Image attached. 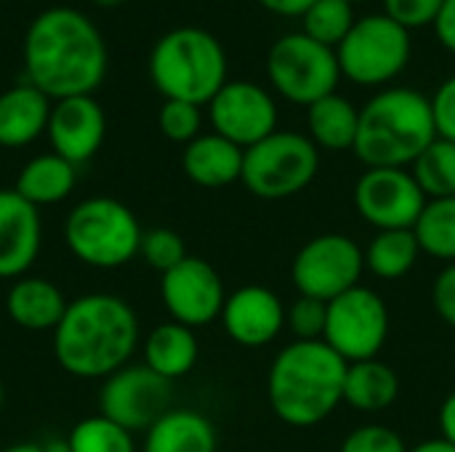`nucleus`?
Listing matches in <instances>:
<instances>
[{
    "instance_id": "nucleus-1",
    "label": "nucleus",
    "mask_w": 455,
    "mask_h": 452,
    "mask_svg": "<svg viewBox=\"0 0 455 452\" xmlns=\"http://www.w3.org/2000/svg\"><path fill=\"white\" fill-rule=\"evenodd\" d=\"M24 69L48 99L91 96L107 75L104 37L80 11L48 8L27 29Z\"/></svg>"
},
{
    "instance_id": "nucleus-2",
    "label": "nucleus",
    "mask_w": 455,
    "mask_h": 452,
    "mask_svg": "<svg viewBox=\"0 0 455 452\" xmlns=\"http://www.w3.org/2000/svg\"><path fill=\"white\" fill-rule=\"evenodd\" d=\"M139 344V317L128 301L88 293L69 301L53 330V357L69 376L109 378L128 365Z\"/></svg>"
},
{
    "instance_id": "nucleus-3",
    "label": "nucleus",
    "mask_w": 455,
    "mask_h": 452,
    "mask_svg": "<svg viewBox=\"0 0 455 452\" xmlns=\"http://www.w3.org/2000/svg\"><path fill=\"white\" fill-rule=\"evenodd\" d=\"M347 362L325 341H293L277 352L267 376L272 413L293 426L312 429L344 402Z\"/></svg>"
},
{
    "instance_id": "nucleus-4",
    "label": "nucleus",
    "mask_w": 455,
    "mask_h": 452,
    "mask_svg": "<svg viewBox=\"0 0 455 452\" xmlns=\"http://www.w3.org/2000/svg\"><path fill=\"white\" fill-rule=\"evenodd\" d=\"M435 139L429 96L413 88H387L360 109L352 152L365 168H411Z\"/></svg>"
},
{
    "instance_id": "nucleus-5",
    "label": "nucleus",
    "mask_w": 455,
    "mask_h": 452,
    "mask_svg": "<svg viewBox=\"0 0 455 452\" xmlns=\"http://www.w3.org/2000/svg\"><path fill=\"white\" fill-rule=\"evenodd\" d=\"M149 77L165 99L203 107L227 85V53L208 29L176 27L155 43Z\"/></svg>"
},
{
    "instance_id": "nucleus-6",
    "label": "nucleus",
    "mask_w": 455,
    "mask_h": 452,
    "mask_svg": "<svg viewBox=\"0 0 455 452\" xmlns=\"http://www.w3.org/2000/svg\"><path fill=\"white\" fill-rule=\"evenodd\" d=\"M141 224L115 197H88L72 208L64 224L69 253L96 269H117L141 250Z\"/></svg>"
},
{
    "instance_id": "nucleus-7",
    "label": "nucleus",
    "mask_w": 455,
    "mask_h": 452,
    "mask_svg": "<svg viewBox=\"0 0 455 452\" xmlns=\"http://www.w3.org/2000/svg\"><path fill=\"white\" fill-rule=\"evenodd\" d=\"M320 170V149L307 133L275 131L243 155L245 189L259 200H288L301 194Z\"/></svg>"
},
{
    "instance_id": "nucleus-8",
    "label": "nucleus",
    "mask_w": 455,
    "mask_h": 452,
    "mask_svg": "<svg viewBox=\"0 0 455 452\" xmlns=\"http://www.w3.org/2000/svg\"><path fill=\"white\" fill-rule=\"evenodd\" d=\"M267 75L285 101L312 107L315 101L336 93L341 67L336 48H328L304 32H293L283 35L269 48Z\"/></svg>"
},
{
    "instance_id": "nucleus-9",
    "label": "nucleus",
    "mask_w": 455,
    "mask_h": 452,
    "mask_svg": "<svg viewBox=\"0 0 455 452\" xmlns=\"http://www.w3.org/2000/svg\"><path fill=\"white\" fill-rule=\"evenodd\" d=\"M411 53V32L387 13L357 19L336 48L341 75L357 85H384L395 80L408 67Z\"/></svg>"
},
{
    "instance_id": "nucleus-10",
    "label": "nucleus",
    "mask_w": 455,
    "mask_h": 452,
    "mask_svg": "<svg viewBox=\"0 0 455 452\" xmlns=\"http://www.w3.org/2000/svg\"><path fill=\"white\" fill-rule=\"evenodd\" d=\"M365 272L363 248L339 232L317 234L304 242L291 264V280L299 296L331 304L347 290L360 285Z\"/></svg>"
},
{
    "instance_id": "nucleus-11",
    "label": "nucleus",
    "mask_w": 455,
    "mask_h": 452,
    "mask_svg": "<svg viewBox=\"0 0 455 452\" xmlns=\"http://www.w3.org/2000/svg\"><path fill=\"white\" fill-rule=\"evenodd\" d=\"M387 338H389V309L376 290L357 285L328 304L323 341L347 365L376 360Z\"/></svg>"
},
{
    "instance_id": "nucleus-12",
    "label": "nucleus",
    "mask_w": 455,
    "mask_h": 452,
    "mask_svg": "<svg viewBox=\"0 0 455 452\" xmlns=\"http://www.w3.org/2000/svg\"><path fill=\"white\" fill-rule=\"evenodd\" d=\"M173 402L171 381L149 370L147 365H125L104 378L99 408L101 416L125 432H149Z\"/></svg>"
},
{
    "instance_id": "nucleus-13",
    "label": "nucleus",
    "mask_w": 455,
    "mask_h": 452,
    "mask_svg": "<svg viewBox=\"0 0 455 452\" xmlns=\"http://www.w3.org/2000/svg\"><path fill=\"white\" fill-rule=\"evenodd\" d=\"M427 202L408 168H368L355 184V208L376 232L413 229Z\"/></svg>"
},
{
    "instance_id": "nucleus-14",
    "label": "nucleus",
    "mask_w": 455,
    "mask_h": 452,
    "mask_svg": "<svg viewBox=\"0 0 455 452\" xmlns=\"http://www.w3.org/2000/svg\"><path fill=\"white\" fill-rule=\"evenodd\" d=\"M160 298L173 322L195 330L221 317L227 290L219 272L208 261L187 256L179 266L163 274Z\"/></svg>"
},
{
    "instance_id": "nucleus-15",
    "label": "nucleus",
    "mask_w": 455,
    "mask_h": 452,
    "mask_svg": "<svg viewBox=\"0 0 455 452\" xmlns=\"http://www.w3.org/2000/svg\"><path fill=\"white\" fill-rule=\"evenodd\" d=\"M213 133L248 149L277 131V104L269 91L248 80H227L211 99Z\"/></svg>"
},
{
    "instance_id": "nucleus-16",
    "label": "nucleus",
    "mask_w": 455,
    "mask_h": 452,
    "mask_svg": "<svg viewBox=\"0 0 455 452\" xmlns=\"http://www.w3.org/2000/svg\"><path fill=\"white\" fill-rule=\"evenodd\" d=\"M285 306L280 296L264 285H245L227 296L221 309V325L227 336L245 346L261 349L272 344L285 328Z\"/></svg>"
},
{
    "instance_id": "nucleus-17",
    "label": "nucleus",
    "mask_w": 455,
    "mask_h": 452,
    "mask_svg": "<svg viewBox=\"0 0 455 452\" xmlns=\"http://www.w3.org/2000/svg\"><path fill=\"white\" fill-rule=\"evenodd\" d=\"M45 133L51 139L53 155L80 165L88 163L104 144L107 117L93 96H69L51 107Z\"/></svg>"
},
{
    "instance_id": "nucleus-18",
    "label": "nucleus",
    "mask_w": 455,
    "mask_h": 452,
    "mask_svg": "<svg viewBox=\"0 0 455 452\" xmlns=\"http://www.w3.org/2000/svg\"><path fill=\"white\" fill-rule=\"evenodd\" d=\"M43 242L37 208L16 189H0V280H19L35 264Z\"/></svg>"
},
{
    "instance_id": "nucleus-19",
    "label": "nucleus",
    "mask_w": 455,
    "mask_h": 452,
    "mask_svg": "<svg viewBox=\"0 0 455 452\" xmlns=\"http://www.w3.org/2000/svg\"><path fill=\"white\" fill-rule=\"evenodd\" d=\"M67 306L69 301L61 288L45 277H19L5 296V312L11 322L35 333L56 330Z\"/></svg>"
},
{
    "instance_id": "nucleus-20",
    "label": "nucleus",
    "mask_w": 455,
    "mask_h": 452,
    "mask_svg": "<svg viewBox=\"0 0 455 452\" xmlns=\"http://www.w3.org/2000/svg\"><path fill=\"white\" fill-rule=\"evenodd\" d=\"M243 155L237 144L219 133H200L195 141L187 144L181 165L189 181L205 189H221L243 176Z\"/></svg>"
},
{
    "instance_id": "nucleus-21",
    "label": "nucleus",
    "mask_w": 455,
    "mask_h": 452,
    "mask_svg": "<svg viewBox=\"0 0 455 452\" xmlns=\"http://www.w3.org/2000/svg\"><path fill=\"white\" fill-rule=\"evenodd\" d=\"M51 107V99L29 83L0 93V147L32 144L48 128Z\"/></svg>"
},
{
    "instance_id": "nucleus-22",
    "label": "nucleus",
    "mask_w": 455,
    "mask_h": 452,
    "mask_svg": "<svg viewBox=\"0 0 455 452\" xmlns=\"http://www.w3.org/2000/svg\"><path fill=\"white\" fill-rule=\"evenodd\" d=\"M216 426L195 410H168L149 432L144 452H216Z\"/></svg>"
},
{
    "instance_id": "nucleus-23",
    "label": "nucleus",
    "mask_w": 455,
    "mask_h": 452,
    "mask_svg": "<svg viewBox=\"0 0 455 452\" xmlns=\"http://www.w3.org/2000/svg\"><path fill=\"white\" fill-rule=\"evenodd\" d=\"M200 357L197 336L192 328L179 322H163L157 325L144 344V365L163 376L165 381H176L187 376Z\"/></svg>"
},
{
    "instance_id": "nucleus-24",
    "label": "nucleus",
    "mask_w": 455,
    "mask_h": 452,
    "mask_svg": "<svg viewBox=\"0 0 455 452\" xmlns=\"http://www.w3.org/2000/svg\"><path fill=\"white\" fill-rule=\"evenodd\" d=\"M400 397V376L392 370V365L376 360L352 362L347 368L344 381V402L355 408L357 413H384L392 408Z\"/></svg>"
},
{
    "instance_id": "nucleus-25",
    "label": "nucleus",
    "mask_w": 455,
    "mask_h": 452,
    "mask_svg": "<svg viewBox=\"0 0 455 452\" xmlns=\"http://www.w3.org/2000/svg\"><path fill=\"white\" fill-rule=\"evenodd\" d=\"M307 128L317 149H328V152L355 149L360 109L349 99L331 93L315 101L312 107H307Z\"/></svg>"
},
{
    "instance_id": "nucleus-26",
    "label": "nucleus",
    "mask_w": 455,
    "mask_h": 452,
    "mask_svg": "<svg viewBox=\"0 0 455 452\" xmlns=\"http://www.w3.org/2000/svg\"><path fill=\"white\" fill-rule=\"evenodd\" d=\"M75 165L67 163L59 155H37L32 157L19 178H16V192L35 208L43 205H56L64 197H69V192L75 189Z\"/></svg>"
},
{
    "instance_id": "nucleus-27",
    "label": "nucleus",
    "mask_w": 455,
    "mask_h": 452,
    "mask_svg": "<svg viewBox=\"0 0 455 452\" xmlns=\"http://www.w3.org/2000/svg\"><path fill=\"white\" fill-rule=\"evenodd\" d=\"M363 253H365V269L373 277L400 280L416 266L421 256V245L413 229H389V232H376V237L368 242Z\"/></svg>"
},
{
    "instance_id": "nucleus-28",
    "label": "nucleus",
    "mask_w": 455,
    "mask_h": 452,
    "mask_svg": "<svg viewBox=\"0 0 455 452\" xmlns=\"http://www.w3.org/2000/svg\"><path fill=\"white\" fill-rule=\"evenodd\" d=\"M413 234L421 245V253L455 264V194L429 200L413 226Z\"/></svg>"
},
{
    "instance_id": "nucleus-29",
    "label": "nucleus",
    "mask_w": 455,
    "mask_h": 452,
    "mask_svg": "<svg viewBox=\"0 0 455 452\" xmlns=\"http://www.w3.org/2000/svg\"><path fill=\"white\" fill-rule=\"evenodd\" d=\"M419 186L429 200L453 197L455 194V144L445 139H435L419 160L411 165Z\"/></svg>"
},
{
    "instance_id": "nucleus-30",
    "label": "nucleus",
    "mask_w": 455,
    "mask_h": 452,
    "mask_svg": "<svg viewBox=\"0 0 455 452\" xmlns=\"http://www.w3.org/2000/svg\"><path fill=\"white\" fill-rule=\"evenodd\" d=\"M301 19H304V35H309L312 40L328 48H339L357 21L355 5L349 0H315Z\"/></svg>"
},
{
    "instance_id": "nucleus-31",
    "label": "nucleus",
    "mask_w": 455,
    "mask_h": 452,
    "mask_svg": "<svg viewBox=\"0 0 455 452\" xmlns=\"http://www.w3.org/2000/svg\"><path fill=\"white\" fill-rule=\"evenodd\" d=\"M67 448L69 452H133V437L99 413L72 426Z\"/></svg>"
},
{
    "instance_id": "nucleus-32",
    "label": "nucleus",
    "mask_w": 455,
    "mask_h": 452,
    "mask_svg": "<svg viewBox=\"0 0 455 452\" xmlns=\"http://www.w3.org/2000/svg\"><path fill=\"white\" fill-rule=\"evenodd\" d=\"M139 256L152 269H157L160 274H165V272H171L173 266H179L187 258V245H184V240H181L179 232L168 229V226H157V229L144 232Z\"/></svg>"
},
{
    "instance_id": "nucleus-33",
    "label": "nucleus",
    "mask_w": 455,
    "mask_h": 452,
    "mask_svg": "<svg viewBox=\"0 0 455 452\" xmlns=\"http://www.w3.org/2000/svg\"><path fill=\"white\" fill-rule=\"evenodd\" d=\"M157 125L165 139H171L176 144H189L200 136L203 115H200L197 104L165 99V104L160 107V115H157Z\"/></svg>"
},
{
    "instance_id": "nucleus-34",
    "label": "nucleus",
    "mask_w": 455,
    "mask_h": 452,
    "mask_svg": "<svg viewBox=\"0 0 455 452\" xmlns=\"http://www.w3.org/2000/svg\"><path fill=\"white\" fill-rule=\"evenodd\" d=\"M325 320H328V304L317 298H307V296H299L285 317L296 341H323Z\"/></svg>"
},
{
    "instance_id": "nucleus-35",
    "label": "nucleus",
    "mask_w": 455,
    "mask_h": 452,
    "mask_svg": "<svg viewBox=\"0 0 455 452\" xmlns=\"http://www.w3.org/2000/svg\"><path fill=\"white\" fill-rule=\"evenodd\" d=\"M411 448L405 445V440L381 424H365L357 426L355 432H349L341 442L339 452H408Z\"/></svg>"
},
{
    "instance_id": "nucleus-36",
    "label": "nucleus",
    "mask_w": 455,
    "mask_h": 452,
    "mask_svg": "<svg viewBox=\"0 0 455 452\" xmlns=\"http://www.w3.org/2000/svg\"><path fill=\"white\" fill-rule=\"evenodd\" d=\"M443 3L445 0H384V13L411 32L435 24Z\"/></svg>"
},
{
    "instance_id": "nucleus-37",
    "label": "nucleus",
    "mask_w": 455,
    "mask_h": 452,
    "mask_svg": "<svg viewBox=\"0 0 455 452\" xmlns=\"http://www.w3.org/2000/svg\"><path fill=\"white\" fill-rule=\"evenodd\" d=\"M429 101H432V115H435L437 139H445V141H453L455 144V75L453 77H448V80L435 91V96H432Z\"/></svg>"
},
{
    "instance_id": "nucleus-38",
    "label": "nucleus",
    "mask_w": 455,
    "mask_h": 452,
    "mask_svg": "<svg viewBox=\"0 0 455 452\" xmlns=\"http://www.w3.org/2000/svg\"><path fill=\"white\" fill-rule=\"evenodd\" d=\"M432 304L440 320L455 330V264H445V269L435 277Z\"/></svg>"
},
{
    "instance_id": "nucleus-39",
    "label": "nucleus",
    "mask_w": 455,
    "mask_h": 452,
    "mask_svg": "<svg viewBox=\"0 0 455 452\" xmlns=\"http://www.w3.org/2000/svg\"><path fill=\"white\" fill-rule=\"evenodd\" d=\"M435 32L440 37V43L455 53V0H445L437 19H435Z\"/></svg>"
},
{
    "instance_id": "nucleus-40",
    "label": "nucleus",
    "mask_w": 455,
    "mask_h": 452,
    "mask_svg": "<svg viewBox=\"0 0 455 452\" xmlns=\"http://www.w3.org/2000/svg\"><path fill=\"white\" fill-rule=\"evenodd\" d=\"M259 3L277 16H304L315 0H259Z\"/></svg>"
},
{
    "instance_id": "nucleus-41",
    "label": "nucleus",
    "mask_w": 455,
    "mask_h": 452,
    "mask_svg": "<svg viewBox=\"0 0 455 452\" xmlns=\"http://www.w3.org/2000/svg\"><path fill=\"white\" fill-rule=\"evenodd\" d=\"M440 432H443V440L455 448V392H451L445 402L440 405Z\"/></svg>"
},
{
    "instance_id": "nucleus-42",
    "label": "nucleus",
    "mask_w": 455,
    "mask_h": 452,
    "mask_svg": "<svg viewBox=\"0 0 455 452\" xmlns=\"http://www.w3.org/2000/svg\"><path fill=\"white\" fill-rule=\"evenodd\" d=\"M408 452H455L453 445H448L443 437L440 440H427V442H421V445H416L413 450Z\"/></svg>"
},
{
    "instance_id": "nucleus-43",
    "label": "nucleus",
    "mask_w": 455,
    "mask_h": 452,
    "mask_svg": "<svg viewBox=\"0 0 455 452\" xmlns=\"http://www.w3.org/2000/svg\"><path fill=\"white\" fill-rule=\"evenodd\" d=\"M0 452H45L43 445H35V442H19V445H11V448H3Z\"/></svg>"
},
{
    "instance_id": "nucleus-44",
    "label": "nucleus",
    "mask_w": 455,
    "mask_h": 452,
    "mask_svg": "<svg viewBox=\"0 0 455 452\" xmlns=\"http://www.w3.org/2000/svg\"><path fill=\"white\" fill-rule=\"evenodd\" d=\"M43 450L45 452H69V448H67V440L61 442V440H51V442H45L43 445Z\"/></svg>"
},
{
    "instance_id": "nucleus-45",
    "label": "nucleus",
    "mask_w": 455,
    "mask_h": 452,
    "mask_svg": "<svg viewBox=\"0 0 455 452\" xmlns=\"http://www.w3.org/2000/svg\"><path fill=\"white\" fill-rule=\"evenodd\" d=\"M93 3H99V5H120L123 0H93Z\"/></svg>"
},
{
    "instance_id": "nucleus-46",
    "label": "nucleus",
    "mask_w": 455,
    "mask_h": 452,
    "mask_svg": "<svg viewBox=\"0 0 455 452\" xmlns=\"http://www.w3.org/2000/svg\"><path fill=\"white\" fill-rule=\"evenodd\" d=\"M0 408H3V384H0Z\"/></svg>"
},
{
    "instance_id": "nucleus-47",
    "label": "nucleus",
    "mask_w": 455,
    "mask_h": 452,
    "mask_svg": "<svg viewBox=\"0 0 455 452\" xmlns=\"http://www.w3.org/2000/svg\"><path fill=\"white\" fill-rule=\"evenodd\" d=\"M349 3H352V5H355V3H365V0H349Z\"/></svg>"
}]
</instances>
